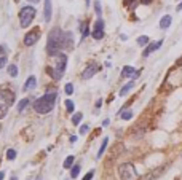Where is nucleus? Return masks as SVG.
Returning <instances> with one entry per match:
<instances>
[{
    "mask_svg": "<svg viewBox=\"0 0 182 180\" xmlns=\"http://www.w3.org/2000/svg\"><path fill=\"white\" fill-rule=\"evenodd\" d=\"M5 53H6V48H5L3 45H0V54H2V56H5Z\"/></svg>",
    "mask_w": 182,
    "mask_h": 180,
    "instance_id": "obj_34",
    "label": "nucleus"
},
{
    "mask_svg": "<svg viewBox=\"0 0 182 180\" xmlns=\"http://www.w3.org/2000/svg\"><path fill=\"white\" fill-rule=\"evenodd\" d=\"M88 34H90V27H88V24H86V26H83V35H82V39H86Z\"/></svg>",
    "mask_w": 182,
    "mask_h": 180,
    "instance_id": "obj_30",
    "label": "nucleus"
},
{
    "mask_svg": "<svg viewBox=\"0 0 182 180\" xmlns=\"http://www.w3.org/2000/svg\"><path fill=\"white\" fill-rule=\"evenodd\" d=\"M35 84H37V80H35V77H29L27 80H26V83H24V91H29V89H32V88H35Z\"/></svg>",
    "mask_w": 182,
    "mask_h": 180,
    "instance_id": "obj_15",
    "label": "nucleus"
},
{
    "mask_svg": "<svg viewBox=\"0 0 182 180\" xmlns=\"http://www.w3.org/2000/svg\"><path fill=\"white\" fill-rule=\"evenodd\" d=\"M101 105H102V99H98L96 100V108H101Z\"/></svg>",
    "mask_w": 182,
    "mask_h": 180,
    "instance_id": "obj_35",
    "label": "nucleus"
},
{
    "mask_svg": "<svg viewBox=\"0 0 182 180\" xmlns=\"http://www.w3.org/2000/svg\"><path fill=\"white\" fill-rule=\"evenodd\" d=\"M74 161H75V158L70 155V156H67L66 158V161H64V167L66 169H69V167H72V164H74Z\"/></svg>",
    "mask_w": 182,
    "mask_h": 180,
    "instance_id": "obj_21",
    "label": "nucleus"
},
{
    "mask_svg": "<svg viewBox=\"0 0 182 180\" xmlns=\"http://www.w3.org/2000/svg\"><path fill=\"white\" fill-rule=\"evenodd\" d=\"M37 180H40V178H37Z\"/></svg>",
    "mask_w": 182,
    "mask_h": 180,
    "instance_id": "obj_43",
    "label": "nucleus"
},
{
    "mask_svg": "<svg viewBox=\"0 0 182 180\" xmlns=\"http://www.w3.org/2000/svg\"><path fill=\"white\" fill-rule=\"evenodd\" d=\"M121 118H123V120H131V118H133V112H131V110L123 112V113H121Z\"/></svg>",
    "mask_w": 182,
    "mask_h": 180,
    "instance_id": "obj_26",
    "label": "nucleus"
},
{
    "mask_svg": "<svg viewBox=\"0 0 182 180\" xmlns=\"http://www.w3.org/2000/svg\"><path fill=\"white\" fill-rule=\"evenodd\" d=\"M64 40H66V34L59 29V27L51 29V32L48 34V42H46V53H48V56L59 54L61 48H64Z\"/></svg>",
    "mask_w": 182,
    "mask_h": 180,
    "instance_id": "obj_1",
    "label": "nucleus"
},
{
    "mask_svg": "<svg viewBox=\"0 0 182 180\" xmlns=\"http://www.w3.org/2000/svg\"><path fill=\"white\" fill-rule=\"evenodd\" d=\"M0 99H2L3 102H6L8 105H13L15 104V94L11 91H8V89H2L0 91Z\"/></svg>",
    "mask_w": 182,
    "mask_h": 180,
    "instance_id": "obj_10",
    "label": "nucleus"
},
{
    "mask_svg": "<svg viewBox=\"0 0 182 180\" xmlns=\"http://www.w3.org/2000/svg\"><path fill=\"white\" fill-rule=\"evenodd\" d=\"M118 175L121 180H139V175L131 163H125L118 167Z\"/></svg>",
    "mask_w": 182,
    "mask_h": 180,
    "instance_id": "obj_4",
    "label": "nucleus"
},
{
    "mask_svg": "<svg viewBox=\"0 0 182 180\" xmlns=\"http://www.w3.org/2000/svg\"><path fill=\"white\" fill-rule=\"evenodd\" d=\"M6 158H8V159H15V158H16V151H15L13 148H10V150L6 151Z\"/></svg>",
    "mask_w": 182,
    "mask_h": 180,
    "instance_id": "obj_29",
    "label": "nucleus"
},
{
    "mask_svg": "<svg viewBox=\"0 0 182 180\" xmlns=\"http://www.w3.org/2000/svg\"><path fill=\"white\" fill-rule=\"evenodd\" d=\"M107 144H109V139H107V137H104V139H102V144H101V148H99V151H98V155H96V158H98V159L104 155L105 148H107Z\"/></svg>",
    "mask_w": 182,
    "mask_h": 180,
    "instance_id": "obj_17",
    "label": "nucleus"
},
{
    "mask_svg": "<svg viewBox=\"0 0 182 180\" xmlns=\"http://www.w3.org/2000/svg\"><path fill=\"white\" fill-rule=\"evenodd\" d=\"M139 73H141V70H136L134 67H131V65H126V67H123V70H121V77H126V78H138Z\"/></svg>",
    "mask_w": 182,
    "mask_h": 180,
    "instance_id": "obj_9",
    "label": "nucleus"
},
{
    "mask_svg": "<svg viewBox=\"0 0 182 180\" xmlns=\"http://www.w3.org/2000/svg\"><path fill=\"white\" fill-rule=\"evenodd\" d=\"M8 73H10V77H18V67H16V65L15 64H10L8 65Z\"/></svg>",
    "mask_w": 182,
    "mask_h": 180,
    "instance_id": "obj_19",
    "label": "nucleus"
},
{
    "mask_svg": "<svg viewBox=\"0 0 182 180\" xmlns=\"http://www.w3.org/2000/svg\"><path fill=\"white\" fill-rule=\"evenodd\" d=\"M86 5H90V0H86Z\"/></svg>",
    "mask_w": 182,
    "mask_h": 180,
    "instance_id": "obj_42",
    "label": "nucleus"
},
{
    "mask_svg": "<svg viewBox=\"0 0 182 180\" xmlns=\"http://www.w3.org/2000/svg\"><path fill=\"white\" fill-rule=\"evenodd\" d=\"M66 108H67V112L74 113V110H75V105H74V102H72L70 99H67V100H66Z\"/></svg>",
    "mask_w": 182,
    "mask_h": 180,
    "instance_id": "obj_24",
    "label": "nucleus"
},
{
    "mask_svg": "<svg viewBox=\"0 0 182 180\" xmlns=\"http://www.w3.org/2000/svg\"><path fill=\"white\" fill-rule=\"evenodd\" d=\"M66 65H67V56L62 53V54H59V58H57L56 67H54V69L50 67V69H48V73H50L54 80H61L62 75H64V72H66Z\"/></svg>",
    "mask_w": 182,
    "mask_h": 180,
    "instance_id": "obj_3",
    "label": "nucleus"
},
{
    "mask_svg": "<svg viewBox=\"0 0 182 180\" xmlns=\"http://www.w3.org/2000/svg\"><path fill=\"white\" fill-rule=\"evenodd\" d=\"M56 97H57V92H56V91H50V92L43 94L42 97H38V99L34 102V108H35V112L40 113V115L50 113V112L54 108Z\"/></svg>",
    "mask_w": 182,
    "mask_h": 180,
    "instance_id": "obj_2",
    "label": "nucleus"
},
{
    "mask_svg": "<svg viewBox=\"0 0 182 180\" xmlns=\"http://www.w3.org/2000/svg\"><path fill=\"white\" fill-rule=\"evenodd\" d=\"M27 105H29V99H23L21 102L18 104V112H23Z\"/></svg>",
    "mask_w": 182,
    "mask_h": 180,
    "instance_id": "obj_22",
    "label": "nucleus"
},
{
    "mask_svg": "<svg viewBox=\"0 0 182 180\" xmlns=\"http://www.w3.org/2000/svg\"><path fill=\"white\" fill-rule=\"evenodd\" d=\"M93 39H96V40H101V39H104V21L99 19L96 21V24H94V31H93Z\"/></svg>",
    "mask_w": 182,
    "mask_h": 180,
    "instance_id": "obj_8",
    "label": "nucleus"
},
{
    "mask_svg": "<svg viewBox=\"0 0 182 180\" xmlns=\"http://www.w3.org/2000/svg\"><path fill=\"white\" fill-rule=\"evenodd\" d=\"M27 2H31V3H38L40 0H27Z\"/></svg>",
    "mask_w": 182,
    "mask_h": 180,
    "instance_id": "obj_38",
    "label": "nucleus"
},
{
    "mask_svg": "<svg viewBox=\"0 0 182 180\" xmlns=\"http://www.w3.org/2000/svg\"><path fill=\"white\" fill-rule=\"evenodd\" d=\"M88 131H90V126H88V125H83V126L80 128V134H86Z\"/></svg>",
    "mask_w": 182,
    "mask_h": 180,
    "instance_id": "obj_31",
    "label": "nucleus"
},
{
    "mask_svg": "<svg viewBox=\"0 0 182 180\" xmlns=\"http://www.w3.org/2000/svg\"><path fill=\"white\" fill-rule=\"evenodd\" d=\"M134 88V81H129V83H126V84H125V86L120 89V96H126V94L131 91Z\"/></svg>",
    "mask_w": 182,
    "mask_h": 180,
    "instance_id": "obj_16",
    "label": "nucleus"
},
{
    "mask_svg": "<svg viewBox=\"0 0 182 180\" xmlns=\"http://www.w3.org/2000/svg\"><path fill=\"white\" fill-rule=\"evenodd\" d=\"M78 174H80V166H74V167H72V172H70V177L75 178Z\"/></svg>",
    "mask_w": 182,
    "mask_h": 180,
    "instance_id": "obj_27",
    "label": "nucleus"
},
{
    "mask_svg": "<svg viewBox=\"0 0 182 180\" xmlns=\"http://www.w3.org/2000/svg\"><path fill=\"white\" fill-rule=\"evenodd\" d=\"M93 175H94V172H93V170H90V172L86 174V175H85L82 180H91V178H93Z\"/></svg>",
    "mask_w": 182,
    "mask_h": 180,
    "instance_id": "obj_33",
    "label": "nucleus"
},
{
    "mask_svg": "<svg viewBox=\"0 0 182 180\" xmlns=\"http://www.w3.org/2000/svg\"><path fill=\"white\" fill-rule=\"evenodd\" d=\"M180 10H182V2H180V3L177 5V11H180Z\"/></svg>",
    "mask_w": 182,
    "mask_h": 180,
    "instance_id": "obj_39",
    "label": "nucleus"
},
{
    "mask_svg": "<svg viewBox=\"0 0 182 180\" xmlns=\"http://www.w3.org/2000/svg\"><path fill=\"white\" fill-rule=\"evenodd\" d=\"M64 48H66V50H72V48H74V39H72V34H70V32H66Z\"/></svg>",
    "mask_w": 182,
    "mask_h": 180,
    "instance_id": "obj_14",
    "label": "nucleus"
},
{
    "mask_svg": "<svg viewBox=\"0 0 182 180\" xmlns=\"http://www.w3.org/2000/svg\"><path fill=\"white\" fill-rule=\"evenodd\" d=\"M82 118H83L82 113H75V115L72 117V123H74V125H78V123L82 121Z\"/></svg>",
    "mask_w": 182,
    "mask_h": 180,
    "instance_id": "obj_25",
    "label": "nucleus"
},
{
    "mask_svg": "<svg viewBox=\"0 0 182 180\" xmlns=\"http://www.w3.org/2000/svg\"><path fill=\"white\" fill-rule=\"evenodd\" d=\"M3 177H5V172H0V180H3Z\"/></svg>",
    "mask_w": 182,
    "mask_h": 180,
    "instance_id": "obj_40",
    "label": "nucleus"
},
{
    "mask_svg": "<svg viewBox=\"0 0 182 180\" xmlns=\"http://www.w3.org/2000/svg\"><path fill=\"white\" fill-rule=\"evenodd\" d=\"M99 72V65L96 64V62H90L88 65H86V69L83 70V73H82V78L83 80H90L91 77H94L96 73Z\"/></svg>",
    "mask_w": 182,
    "mask_h": 180,
    "instance_id": "obj_6",
    "label": "nucleus"
},
{
    "mask_svg": "<svg viewBox=\"0 0 182 180\" xmlns=\"http://www.w3.org/2000/svg\"><path fill=\"white\" fill-rule=\"evenodd\" d=\"M141 3H142V5H150L152 0H141Z\"/></svg>",
    "mask_w": 182,
    "mask_h": 180,
    "instance_id": "obj_36",
    "label": "nucleus"
},
{
    "mask_svg": "<svg viewBox=\"0 0 182 180\" xmlns=\"http://www.w3.org/2000/svg\"><path fill=\"white\" fill-rule=\"evenodd\" d=\"M131 2H133V0H125V5H129Z\"/></svg>",
    "mask_w": 182,
    "mask_h": 180,
    "instance_id": "obj_41",
    "label": "nucleus"
},
{
    "mask_svg": "<svg viewBox=\"0 0 182 180\" xmlns=\"http://www.w3.org/2000/svg\"><path fill=\"white\" fill-rule=\"evenodd\" d=\"M149 42H150V39H149L147 35H141L139 39H138V45H139V46H146Z\"/></svg>",
    "mask_w": 182,
    "mask_h": 180,
    "instance_id": "obj_20",
    "label": "nucleus"
},
{
    "mask_svg": "<svg viewBox=\"0 0 182 180\" xmlns=\"http://www.w3.org/2000/svg\"><path fill=\"white\" fill-rule=\"evenodd\" d=\"M70 142L74 144V142H77V136H70Z\"/></svg>",
    "mask_w": 182,
    "mask_h": 180,
    "instance_id": "obj_37",
    "label": "nucleus"
},
{
    "mask_svg": "<svg viewBox=\"0 0 182 180\" xmlns=\"http://www.w3.org/2000/svg\"><path fill=\"white\" fill-rule=\"evenodd\" d=\"M64 89H66V94H69V96H70V94L74 92V84L72 83H67Z\"/></svg>",
    "mask_w": 182,
    "mask_h": 180,
    "instance_id": "obj_28",
    "label": "nucleus"
},
{
    "mask_svg": "<svg viewBox=\"0 0 182 180\" xmlns=\"http://www.w3.org/2000/svg\"><path fill=\"white\" fill-rule=\"evenodd\" d=\"M94 11H96V14H98V16L101 18V14H102V8H101L99 0H94Z\"/></svg>",
    "mask_w": 182,
    "mask_h": 180,
    "instance_id": "obj_23",
    "label": "nucleus"
},
{
    "mask_svg": "<svg viewBox=\"0 0 182 180\" xmlns=\"http://www.w3.org/2000/svg\"><path fill=\"white\" fill-rule=\"evenodd\" d=\"M6 112H8V104L3 102V100H0V118H5Z\"/></svg>",
    "mask_w": 182,
    "mask_h": 180,
    "instance_id": "obj_18",
    "label": "nucleus"
},
{
    "mask_svg": "<svg viewBox=\"0 0 182 180\" xmlns=\"http://www.w3.org/2000/svg\"><path fill=\"white\" fill-rule=\"evenodd\" d=\"M5 64H6V58L5 56H0V69H3Z\"/></svg>",
    "mask_w": 182,
    "mask_h": 180,
    "instance_id": "obj_32",
    "label": "nucleus"
},
{
    "mask_svg": "<svg viewBox=\"0 0 182 180\" xmlns=\"http://www.w3.org/2000/svg\"><path fill=\"white\" fill-rule=\"evenodd\" d=\"M38 39H40V29H34L31 31L26 37H24V45L26 46H32L38 42Z\"/></svg>",
    "mask_w": 182,
    "mask_h": 180,
    "instance_id": "obj_7",
    "label": "nucleus"
},
{
    "mask_svg": "<svg viewBox=\"0 0 182 180\" xmlns=\"http://www.w3.org/2000/svg\"><path fill=\"white\" fill-rule=\"evenodd\" d=\"M45 21H51V0H45Z\"/></svg>",
    "mask_w": 182,
    "mask_h": 180,
    "instance_id": "obj_12",
    "label": "nucleus"
},
{
    "mask_svg": "<svg viewBox=\"0 0 182 180\" xmlns=\"http://www.w3.org/2000/svg\"><path fill=\"white\" fill-rule=\"evenodd\" d=\"M171 22H172V18L169 14H165L160 19V27H161V29H168V27L171 26Z\"/></svg>",
    "mask_w": 182,
    "mask_h": 180,
    "instance_id": "obj_13",
    "label": "nucleus"
},
{
    "mask_svg": "<svg viewBox=\"0 0 182 180\" xmlns=\"http://www.w3.org/2000/svg\"><path fill=\"white\" fill-rule=\"evenodd\" d=\"M163 45V40H158V42H155V43H150L149 46H147V48L146 50H144V53H142V56H144V58H147V56L150 54V53H153V51H157L158 48H160V46Z\"/></svg>",
    "mask_w": 182,
    "mask_h": 180,
    "instance_id": "obj_11",
    "label": "nucleus"
},
{
    "mask_svg": "<svg viewBox=\"0 0 182 180\" xmlns=\"http://www.w3.org/2000/svg\"><path fill=\"white\" fill-rule=\"evenodd\" d=\"M35 18V8L34 6H23L21 11H19V22L21 27H29L32 24Z\"/></svg>",
    "mask_w": 182,
    "mask_h": 180,
    "instance_id": "obj_5",
    "label": "nucleus"
}]
</instances>
